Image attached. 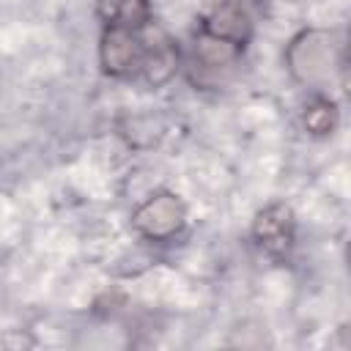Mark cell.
<instances>
[{
	"instance_id": "obj_2",
	"label": "cell",
	"mask_w": 351,
	"mask_h": 351,
	"mask_svg": "<svg viewBox=\"0 0 351 351\" xmlns=\"http://www.w3.org/2000/svg\"><path fill=\"white\" fill-rule=\"evenodd\" d=\"M186 225H189V208L170 189L151 192L129 214L132 233L148 244H170L186 230Z\"/></svg>"
},
{
	"instance_id": "obj_4",
	"label": "cell",
	"mask_w": 351,
	"mask_h": 351,
	"mask_svg": "<svg viewBox=\"0 0 351 351\" xmlns=\"http://www.w3.org/2000/svg\"><path fill=\"white\" fill-rule=\"evenodd\" d=\"M250 236L266 258L285 261L296 247V214L291 203L271 200L258 208L250 222Z\"/></svg>"
},
{
	"instance_id": "obj_3",
	"label": "cell",
	"mask_w": 351,
	"mask_h": 351,
	"mask_svg": "<svg viewBox=\"0 0 351 351\" xmlns=\"http://www.w3.org/2000/svg\"><path fill=\"white\" fill-rule=\"evenodd\" d=\"M261 19V0H203L197 11L200 36L247 49Z\"/></svg>"
},
{
	"instance_id": "obj_1",
	"label": "cell",
	"mask_w": 351,
	"mask_h": 351,
	"mask_svg": "<svg viewBox=\"0 0 351 351\" xmlns=\"http://www.w3.org/2000/svg\"><path fill=\"white\" fill-rule=\"evenodd\" d=\"M285 69L307 93H329V85L343 71V44L326 27L299 30L282 49Z\"/></svg>"
},
{
	"instance_id": "obj_8",
	"label": "cell",
	"mask_w": 351,
	"mask_h": 351,
	"mask_svg": "<svg viewBox=\"0 0 351 351\" xmlns=\"http://www.w3.org/2000/svg\"><path fill=\"white\" fill-rule=\"evenodd\" d=\"M340 126V107L329 93H307V101L302 107V129L315 137H332Z\"/></svg>"
},
{
	"instance_id": "obj_7",
	"label": "cell",
	"mask_w": 351,
	"mask_h": 351,
	"mask_svg": "<svg viewBox=\"0 0 351 351\" xmlns=\"http://www.w3.org/2000/svg\"><path fill=\"white\" fill-rule=\"evenodd\" d=\"M93 14L101 22V27L121 30H143L151 22H156L151 0H96Z\"/></svg>"
},
{
	"instance_id": "obj_5",
	"label": "cell",
	"mask_w": 351,
	"mask_h": 351,
	"mask_svg": "<svg viewBox=\"0 0 351 351\" xmlns=\"http://www.w3.org/2000/svg\"><path fill=\"white\" fill-rule=\"evenodd\" d=\"M145 30V27H143ZM143 30H121V27H101L99 36V69L110 80H137L145 36Z\"/></svg>"
},
{
	"instance_id": "obj_6",
	"label": "cell",
	"mask_w": 351,
	"mask_h": 351,
	"mask_svg": "<svg viewBox=\"0 0 351 351\" xmlns=\"http://www.w3.org/2000/svg\"><path fill=\"white\" fill-rule=\"evenodd\" d=\"M143 36H145V49H143V63L134 82H143L145 88L156 90V88H165L170 80H176V74L184 69V52L178 41L156 22H151L143 30Z\"/></svg>"
}]
</instances>
